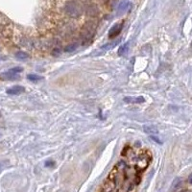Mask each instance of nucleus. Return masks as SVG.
Segmentation results:
<instances>
[{"label": "nucleus", "mask_w": 192, "mask_h": 192, "mask_svg": "<svg viewBox=\"0 0 192 192\" xmlns=\"http://www.w3.org/2000/svg\"><path fill=\"white\" fill-rule=\"evenodd\" d=\"M66 14L68 17L71 18H78L83 14V8L77 1L74 0H70L65 4V8H63Z\"/></svg>", "instance_id": "1"}, {"label": "nucleus", "mask_w": 192, "mask_h": 192, "mask_svg": "<svg viewBox=\"0 0 192 192\" xmlns=\"http://www.w3.org/2000/svg\"><path fill=\"white\" fill-rule=\"evenodd\" d=\"M95 33V25L93 22L86 23L82 29V38L84 42H89L93 38Z\"/></svg>", "instance_id": "2"}, {"label": "nucleus", "mask_w": 192, "mask_h": 192, "mask_svg": "<svg viewBox=\"0 0 192 192\" xmlns=\"http://www.w3.org/2000/svg\"><path fill=\"white\" fill-rule=\"evenodd\" d=\"M23 69L21 67H14V68H11L10 70H8L7 72H4L0 77L4 80H14V79H18V73L22 71Z\"/></svg>", "instance_id": "3"}, {"label": "nucleus", "mask_w": 192, "mask_h": 192, "mask_svg": "<svg viewBox=\"0 0 192 192\" xmlns=\"http://www.w3.org/2000/svg\"><path fill=\"white\" fill-rule=\"evenodd\" d=\"M86 13L90 17H96L99 14V9L95 4H87L86 6Z\"/></svg>", "instance_id": "4"}, {"label": "nucleus", "mask_w": 192, "mask_h": 192, "mask_svg": "<svg viewBox=\"0 0 192 192\" xmlns=\"http://www.w3.org/2000/svg\"><path fill=\"white\" fill-rule=\"evenodd\" d=\"M122 26H123V24H114V25L109 31V38H114L117 37L122 30Z\"/></svg>", "instance_id": "5"}, {"label": "nucleus", "mask_w": 192, "mask_h": 192, "mask_svg": "<svg viewBox=\"0 0 192 192\" xmlns=\"http://www.w3.org/2000/svg\"><path fill=\"white\" fill-rule=\"evenodd\" d=\"M24 91H25V89L21 86H14L12 87H9V89L6 90V92L10 95H18Z\"/></svg>", "instance_id": "6"}, {"label": "nucleus", "mask_w": 192, "mask_h": 192, "mask_svg": "<svg viewBox=\"0 0 192 192\" xmlns=\"http://www.w3.org/2000/svg\"><path fill=\"white\" fill-rule=\"evenodd\" d=\"M143 131L145 134L150 135H157L158 134V130L157 126L155 125H144L143 126Z\"/></svg>", "instance_id": "7"}, {"label": "nucleus", "mask_w": 192, "mask_h": 192, "mask_svg": "<svg viewBox=\"0 0 192 192\" xmlns=\"http://www.w3.org/2000/svg\"><path fill=\"white\" fill-rule=\"evenodd\" d=\"M144 101L145 100L141 96H138V97H130V96H128V97L124 98V102L128 104H140L143 103Z\"/></svg>", "instance_id": "8"}, {"label": "nucleus", "mask_w": 192, "mask_h": 192, "mask_svg": "<svg viewBox=\"0 0 192 192\" xmlns=\"http://www.w3.org/2000/svg\"><path fill=\"white\" fill-rule=\"evenodd\" d=\"M128 50H129V44H128V43L123 44L122 46H120V48L117 51V54H118V56H120V57H122V56L127 54Z\"/></svg>", "instance_id": "9"}, {"label": "nucleus", "mask_w": 192, "mask_h": 192, "mask_svg": "<svg viewBox=\"0 0 192 192\" xmlns=\"http://www.w3.org/2000/svg\"><path fill=\"white\" fill-rule=\"evenodd\" d=\"M114 183L111 181L107 182L105 183V186H104V191L105 192H111L114 190Z\"/></svg>", "instance_id": "10"}, {"label": "nucleus", "mask_w": 192, "mask_h": 192, "mask_svg": "<svg viewBox=\"0 0 192 192\" xmlns=\"http://www.w3.org/2000/svg\"><path fill=\"white\" fill-rule=\"evenodd\" d=\"M15 57H17L18 60H27L29 58V55L23 51H18V53H15Z\"/></svg>", "instance_id": "11"}, {"label": "nucleus", "mask_w": 192, "mask_h": 192, "mask_svg": "<svg viewBox=\"0 0 192 192\" xmlns=\"http://www.w3.org/2000/svg\"><path fill=\"white\" fill-rule=\"evenodd\" d=\"M27 79L29 80V81H31V82H38V81H39V80H42V77L38 75V74H29L27 76Z\"/></svg>", "instance_id": "12"}, {"label": "nucleus", "mask_w": 192, "mask_h": 192, "mask_svg": "<svg viewBox=\"0 0 192 192\" xmlns=\"http://www.w3.org/2000/svg\"><path fill=\"white\" fill-rule=\"evenodd\" d=\"M78 48V44L77 43H71L69 45H67L66 48H65V52H73L75 51Z\"/></svg>", "instance_id": "13"}, {"label": "nucleus", "mask_w": 192, "mask_h": 192, "mask_svg": "<svg viewBox=\"0 0 192 192\" xmlns=\"http://www.w3.org/2000/svg\"><path fill=\"white\" fill-rule=\"evenodd\" d=\"M120 42V39H118V41H115L114 42H110V43H108L106 45H104L102 48L103 49H106V50H109V49H111V48H114L116 44H118V42Z\"/></svg>", "instance_id": "14"}, {"label": "nucleus", "mask_w": 192, "mask_h": 192, "mask_svg": "<svg viewBox=\"0 0 192 192\" xmlns=\"http://www.w3.org/2000/svg\"><path fill=\"white\" fill-rule=\"evenodd\" d=\"M150 137H151V138L153 139L154 141H156V142H158V143H159V144H162V141L157 138V135H156V137H154V135H150Z\"/></svg>", "instance_id": "15"}, {"label": "nucleus", "mask_w": 192, "mask_h": 192, "mask_svg": "<svg viewBox=\"0 0 192 192\" xmlns=\"http://www.w3.org/2000/svg\"><path fill=\"white\" fill-rule=\"evenodd\" d=\"M188 182H189V183H191V185H192V173L189 175V177H188Z\"/></svg>", "instance_id": "16"}, {"label": "nucleus", "mask_w": 192, "mask_h": 192, "mask_svg": "<svg viewBox=\"0 0 192 192\" xmlns=\"http://www.w3.org/2000/svg\"><path fill=\"white\" fill-rule=\"evenodd\" d=\"M180 192H190V191L187 190V189H185V190H182V191H180Z\"/></svg>", "instance_id": "17"}]
</instances>
